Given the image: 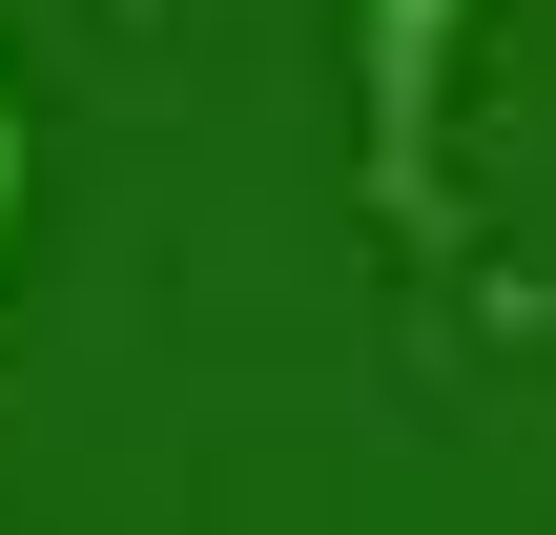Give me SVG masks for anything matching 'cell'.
Instances as JSON below:
<instances>
[{
  "mask_svg": "<svg viewBox=\"0 0 556 535\" xmlns=\"http://www.w3.org/2000/svg\"><path fill=\"white\" fill-rule=\"evenodd\" d=\"M454 62L475 0H351V186L413 268H454Z\"/></svg>",
  "mask_w": 556,
  "mask_h": 535,
  "instance_id": "cell-1",
  "label": "cell"
},
{
  "mask_svg": "<svg viewBox=\"0 0 556 535\" xmlns=\"http://www.w3.org/2000/svg\"><path fill=\"white\" fill-rule=\"evenodd\" d=\"M21 206H41V124H21V62H0V309H21Z\"/></svg>",
  "mask_w": 556,
  "mask_h": 535,
  "instance_id": "cell-2",
  "label": "cell"
}]
</instances>
